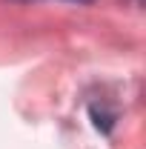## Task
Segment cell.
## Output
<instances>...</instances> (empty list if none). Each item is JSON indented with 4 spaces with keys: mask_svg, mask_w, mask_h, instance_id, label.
Wrapping results in <instances>:
<instances>
[{
    "mask_svg": "<svg viewBox=\"0 0 146 149\" xmlns=\"http://www.w3.org/2000/svg\"><path fill=\"white\" fill-rule=\"evenodd\" d=\"M89 118H92L95 129L100 132V135H112L115 123H117V112L109 109V106H103V103H92L89 106Z\"/></svg>",
    "mask_w": 146,
    "mask_h": 149,
    "instance_id": "6da1fadb",
    "label": "cell"
},
{
    "mask_svg": "<svg viewBox=\"0 0 146 149\" xmlns=\"http://www.w3.org/2000/svg\"><path fill=\"white\" fill-rule=\"evenodd\" d=\"M15 3H37V0H15ZM66 3H77V6H86V3H95V0H66Z\"/></svg>",
    "mask_w": 146,
    "mask_h": 149,
    "instance_id": "7a4b0ae2",
    "label": "cell"
},
{
    "mask_svg": "<svg viewBox=\"0 0 146 149\" xmlns=\"http://www.w3.org/2000/svg\"><path fill=\"white\" fill-rule=\"evenodd\" d=\"M135 3H138V6H140V3H143V0H135Z\"/></svg>",
    "mask_w": 146,
    "mask_h": 149,
    "instance_id": "3957f363",
    "label": "cell"
}]
</instances>
